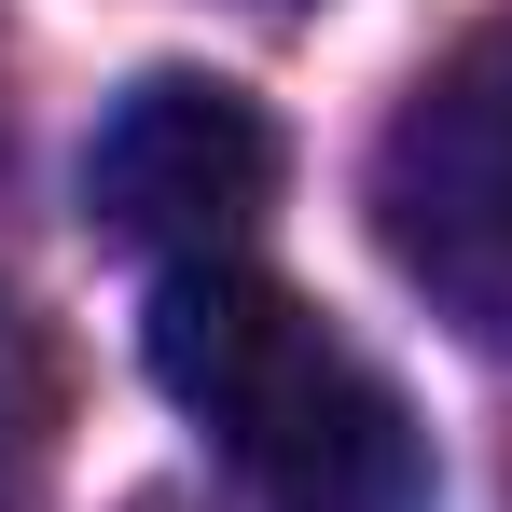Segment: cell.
<instances>
[{
  "label": "cell",
  "instance_id": "6da1fadb",
  "mask_svg": "<svg viewBox=\"0 0 512 512\" xmlns=\"http://www.w3.org/2000/svg\"><path fill=\"white\" fill-rule=\"evenodd\" d=\"M139 360L194 443L222 457L236 512H429V429L360 346L263 263L153 277Z\"/></svg>",
  "mask_w": 512,
  "mask_h": 512
},
{
  "label": "cell",
  "instance_id": "7a4b0ae2",
  "mask_svg": "<svg viewBox=\"0 0 512 512\" xmlns=\"http://www.w3.org/2000/svg\"><path fill=\"white\" fill-rule=\"evenodd\" d=\"M374 236L429 319L512 360V14H485L374 139Z\"/></svg>",
  "mask_w": 512,
  "mask_h": 512
},
{
  "label": "cell",
  "instance_id": "3957f363",
  "mask_svg": "<svg viewBox=\"0 0 512 512\" xmlns=\"http://www.w3.org/2000/svg\"><path fill=\"white\" fill-rule=\"evenodd\" d=\"M277 180H291V139L250 84L222 70H139V84L97 111L84 139V222L139 263H236L277 222Z\"/></svg>",
  "mask_w": 512,
  "mask_h": 512
},
{
  "label": "cell",
  "instance_id": "277c9868",
  "mask_svg": "<svg viewBox=\"0 0 512 512\" xmlns=\"http://www.w3.org/2000/svg\"><path fill=\"white\" fill-rule=\"evenodd\" d=\"M56 416H70V360H56V333L0 291V499H28V485H42Z\"/></svg>",
  "mask_w": 512,
  "mask_h": 512
},
{
  "label": "cell",
  "instance_id": "5b68a950",
  "mask_svg": "<svg viewBox=\"0 0 512 512\" xmlns=\"http://www.w3.org/2000/svg\"><path fill=\"white\" fill-rule=\"evenodd\" d=\"M0 512H28V499H0Z\"/></svg>",
  "mask_w": 512,
  "mask_h": 512
}]
</instances>
